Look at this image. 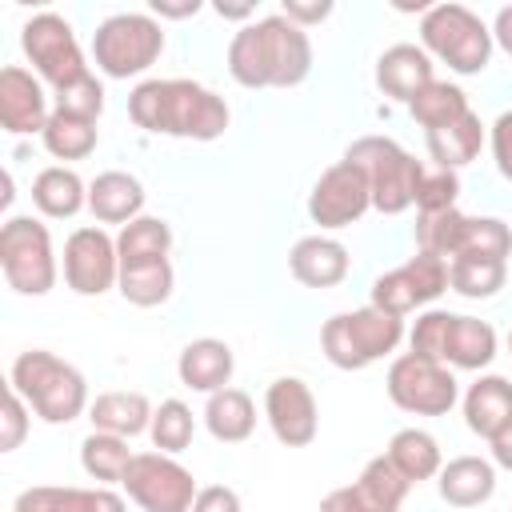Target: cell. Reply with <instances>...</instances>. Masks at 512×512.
Returning <instances> with one entry per match:
<instances>
[{
	"instance_id": "obj_31",
	"label": "cell",
	"mask_w": 512,
	"mask_h": 512,
	"mask_svg": "<svg viewBox=\"0 0 512 512\" xmlns=\"http://www.w3.org/2000/svg\"><path fill=\"white\" fill-rule=\"evenodd\" d=\"M480 144H484V124L476 112H464L460 120L428 132V156L436 160V168H448V172H460L464 164H472L480 156Z\"/></svg>"
},
{
	"instance_id": "obj_17",
	"label": "cell",
	"mask_w": 512,
	"mask_h": 512,
	"mask_svg": "<svg viewBox=\"0 0 512 512\" xmlns=\"http://www.w3.org/2000/svg\"><path fill=\"white\" fill-rule=\"evenodd\" d=\"M408 488L412 484L392 468L388 456H372L352 484L332 488L320 500V512H400Z\"/></svg>"
},
{
	"instance_id": "obj_18",
	"label": "cell",
	"mask_w": 512,
	"mask_h": 512,
	"mask_svg": "<svg viewBox=\"0 0 512 512\" xmlns=\"http://www.w3.org/2000/svg\"><path fill=\"white\" fill-rule=\"evenodd\" d=\"M48 116L52 112H48L44 84L20 64L0 68V124H4V132H12V136L44 132Z\"/></svg>"
},
{
	"instance_id": "obj_11",
	"label": "cell",
	"mask_w": 512,
	"mask_h": 512,
	"mask_svg": "<svg viewBox=\"0 0 512 512\" xmlns=\"http://www.w3.org/2000/svg\"><path fill=\"white\" fill-rule=\"evenodd\" d=\"M384 388H388V400L412 416H448L460 400V384L452 368L440 360L416 356V352H400L388 364Z\"/></svg>"
},
{
	"instance_id": "obj_20",
	"label": "cell",
	"mask_w": 512,
	"mask_h": 512,
	"mask_svg": "<svg viewBox=\"0 0 512 512\" xmlns=\"http://www.w3.org/2000/svg\"><path fill=\"white\" fill-rule=\"evenodd\" d=\"M288 272L304 284V288H336L344 284V276L352 272V256L340 240L332 236H300L288 252Z\"/></svg>"
},
{
	"instance_id": "obj_23",
	"label": "cell",
	"mask_w": 512,
	"mask_h": 512,
	"mask_svg": "<svg viewBox=\"0 0 512 512\" xmlns=\"http://www.w3.org/2000/svg\"><path fill=\"white\" fill-rule=\"evenodd\" d=\"M232 372H236V356H232V348H228L224 340H216V336H200V340H192V344L180 348L176 376H180V384L192 388V392L212 396V392L228 388Z\"/></svg>"
},
{
	"instance_id": "obj_19",
	"label": "cell",
	"mask_w": 512,
	"mask_h": 512,
	"mask_svg": "<svg viewBox=\"0 0 512 512\" xmlns=\"http://www.w3.org/2000/svg\"><path fill=\"white\" fill-rule=\"evenodd\" d=\"M432 80H436L432 56H428L420 44H392V48H384L380 60H376V88H380L388 100L412 104Z\"/></svg>"
},
{
	"instance_id": "obj_35",
	"label": "cell",
	"mask_w": 512,
	"mask_h": 512,
	"mask_svg": "<svg viewBox=\"0 0 512 512\" xmlns=\"http://www.w3.org/2000/svg\"><path fill=\"white\" fill-rule=\"evenodd\" d=\"M132 448H128V440L124 436H112V432H88L84 440H80V468L92 476V480H100V484H124V476H128V464H132Z\"/></svg>"
},
{
	"instance_id": "obj_44",
	"label": "cell",
	"mask_w": 512,
	"mask_h": 512,
	"mask_svg": "<svg viewBox=\"0 0 512 512\" xmlns=\"http://www.w3.org/2000/svg\"><path fill=\"white\" fill-rule=\"evenodd\" d=\"M192 512H244V504H240V492H236V488H228V484H208V488L196 492Z\"/></svg>"
},
{
	"instance_id": "obj_47",
	"label": "cell",
	"mask_w": 512,
	"mask_h": 512,
	"mask_svg": "<svg viewBox=\"0 0 512 512\" xmlns=\"http://www.w3.org/2000/svg\"><path fill=\"white\" fill-rule=\"evenodd\" d=\"M196 12H200V0H184V4H164V0H152V16L184 20V16H196Z\"/></svg>"
},
{
	"instance_id": "obj_9",
	"label": "cell",
	"mask_w": 512,
	"mask_h": 512,
	"mask_svg": "<svg viewBox=\"0 0 512 512\" xmlns=\"http://www.w3.org/2000/svg\"><path fill=\"white\" fill-rule=\"evenodd\" d=\"M0 268L12 292L48 296L60 276V260L52 248V232L36 216H8L0 228Z\"/></svg>"
},
{
	"instance_id": "obj_43",
	"label": "cell",
	"mask_w": 512,
	"mask_h": 512,
	"mask_svg": "<svg viewBox=\"0 0 512 512\" xmlns=\"http://www.w3.org/2000/svg\"><path fill=\"white\" fill-rule=\"evenodd\" d=\"M488 144H492V160H496V172L512 184V108L500 112L488 128Z\"/></svg>"
},
{
	"instance_id": "obj_27",
	"label": "cell",
	"mask_w": 512,
	"mask_h": 512,
	"mask_svg": "<svg viewBox=\"0 0 512 512\" xmlns=\"http://www.w3.org/2000/svg\"><path fill=\"white\" fill-rule=\"evenodd\" d=\"M152 400L144 392H128V388H116V392H100L92 404H88V420L96 432H112V436H140L152 428Z\"/></svg>"
},
{
	"instance_id": "obj_45",
	"label": "cell",
	"mask_w": 512,
	"mask_h": 512,
	"mask_svg": "<svg viewBox=\"0 0 512 512\" xmlns=\"http://www.w3.org/2000/svg\"><path fill=\"white\" fill-rule=\"evenodd\" d=\"M280 12H284L292 24H300V28L308 32V24H320V20L332 16V0H316V4H308V0H284Z\"/></svg>"
},
{
	"instance_id": "obj_6",
	"label": "cell",
	"mask_w": 512,
	"mask_h": 512,
	"mask_svg": "<svg viewBox=\"0 0 512 512\" xmlns=\"http://www.w3.org/2000/svg\"><path fill=\"white\" fill-rule=\"evenodd\" d=\"M344 160H352L372 188V208L384 216H400L416 204L420 180H424V164L404 152L392 136H360L344 148Z\"/></svg>"
},
{
	"instance_id": "obj_22",
	"label": "cell",
	"mask_w": 512,
	"mask_h": 512,
	"mask_svg": "<svg viewBox=\"0 0 512 512\" xmlns=\"http://www.w3.org/2000/svg\"><path fill=\"white\" fill-rule=\"evenodd\" d=\"M464 424L480 440H496L512 424V380L508 376H476L464 392Z\"/></svg>"
},
{
	"instance_id": "obj_50",
	"label": "cell",
	"mask_w": 512,
	"mask_h": 512,
	"mask_svg": "<svg viewBox=\"0 0 512 512\" xmlns=\"http://www.w3.org/2000/svg\"><path fill=\"white\" fill-rule=\"evenodd\" d=\"M508 356H512V328H508Z\"/></svg>"
},
{
	"instance_id": "obj_32",
	"label": "cell",
	"mask_w": 512,
	"mask_h": 512,
	"mask_svg": "<svg viewBox=\"0 0 512 512\" xmlns=\"http://www.w3.org/2000/svg\"><path fill=\"white\" fill-rule=\"evenodd\" d=\"M40 140H44L48 156H56V160H84V156L96 152L100 128H96V120H84V116H72V112L52 108Z\"/></svg>"
},
{
	"instance_id": "obj_30",
	"label": "cell",
	"mask_w": 512,
	"mask_h": 512,
	"mask_svg": "<svg viewBox=\"0 0 512 512\" xmlns=\"http://www.w3.org/2000/svg\"><path fill=\"white\" fill-rule=\"evenodd\" d=\"M392 468L408 480V484H424V480H436L440 468H444V456H440V444L432 432L424 428H400L392 440H388V452Z\"/></svg>"
},
{
	"instance_id": "obj_26",
	"label": "cell",
	"mask_w": 512,
	"mask_h": 512,
	"mask_svg": "<svg viewBox=\"0 0 512 512\" xmlns=\"http://www.w3.org/2000/svg\"><path fill=\"white\" fill-rule=\"evenodd\" d=\"M496 360V328L480 316H448V332H444V352L440 364L448 368H464V372H480Z\"/></svg>"
},
{
	"instance_id": "obj_12",
	"label": "cell",
	"mask_w": 512,
	"mask_h": 512,
	"mask_svg": "<svg viewBox=\"0 0 512 512\" xmlns=\"http://www.w3.org/2000/svg\"><path fill=\"white\" fill-rule=\"evenodd\" d=\"M124 492L140 512H192L196 476L168 452H136L124 476Z\"/></svg>"
},
{
	"instance_id": "obj_14",
	"label": "cell",
	"mask_w": 512,
	"mask_h": 512,
	"mask_svg": "<svg viewBox=\"0 0 512 512\" xmlns=\"http://www.w3.org/2000/svg\"><path fill=\"white\" fill-rule=\"evenodd\" d=\"M64 284L76 296H104L120 284V252L100 224H84L64 240Z\"/></svg>"
},
{
	"instance_id": "obj_46",
	"label": "cell",
	"mask_w": 512,
	"mask_h": 512,
	"mask_svg": "<svg viewBox=\"0 0 512 512\" xmlns=\"http://www.w3.org/2000/svg\"><path fill=\"white\" fill-rule=\"evenodd\" d=\"M492 44H500L508 56H512V4H504L492 20Z\"/></svg>"
},
{
	"instance_id": "obj_36",
	"label": "cell",
	"mask_w": 512,
	"mask_h": 512,
	"mask_svg": "<svg viewBox=\"0 0 512 512\" xmlns=\"http://www.w3.org/2000/svg\"><path fill=\"white\" fill-rule=\"evenodd\" d=\"M120 264H140V260H168L172 252V228L160 216H136L132 224L120 228L116 236Z\"/></svg>"
},
{
	"instance_id": "obj_48",
	"label": "cell",
	"mask_w": 512,
	"mask_h": 512,
	"mask_svg": "<svg viewBox=\"0 0 512 512\" xmlns=\"http://www.w3.org/2000/svg\"><path fill=\"white\" fill-rule=\"evenodd\" d=\"M492 464L504 468V472H512V424L492 440Z\"/></svg>"
},
{
	"instance_id": "obj_39",
	"label": "cell",
	"mask_w": 512,
	"mask_h": 512,
	"mask_svg": "<svg viewBox=\"0 0 512 512\" xmlns=\"http://www.w3.org/2000/svg\"><path fill=\"white\" fill-rule=\"evenodd\" d=\"M448 316H452V312H444V308L420 312L416 324H412V332H408V352L428 356V360H440V352H444V332H448Z\"/></svg>"
},
{
	"instance_id": "obj_41",
	"label": "cell",
	"mask_w": 512,
	"mask_h": 512,
	"mask_svg": "<svg viewBox=\"0 0 512 512\" xmlns=\"http://www.w3.org/2000/svg\"><path fill=\"white\" fill-rule=\"evenodd\" d=\"M56 108L72 112V116H84V120H100V112H104V84L96 80V72L88 80H80L76 88L56 92Z\"/></svg>"
},
{
	"instance_id": "obj_29",
	"label": "cell",
	"mask_w": 512,
	"mask_h": 512,
	"mask_svg": "<svg viewBox=\"0 0 512 512\" xmlns=\"http://www.w3.org/2000/svg\"><path fill=\"white\" fill-rule=\"evenodd\" d=\"M204 428L220 444H244L256 432V404L244 388H220L204 404Z\"/></svg>"
},
{
	"instance_id": "obj_38",
	"label": "cell",
	"mask_w": 512,
	"mask_h": 512,
	"mask_svg": "<svg viewBox=\"0 0 512 512\" xmlns=\"http://www.w3.org/2000/svg\"><path fill=\"white\" fill-rule=\"evenodd\" d=\"M148 436H152V448H156V452H168V456L184 452V448L192 444V436H196V416H192V408H188L184 400H160L156 412H152Z\"/></svg>"
},
{
	"instance_id": "obj_49",
	"label": "cell",
	"mask_w": 512,
	"mask_h": 512,
	"mask_svg": "<svg viewBox=\"0 0 512 512\" xmlns=\"http://www.w3.org/2000/svg\"><path fill=\"white\" fill-rule=\"evenodd\" d=\"M216 16H224V20H244V16H252V4H240V8H232V4H216Z\"/></svg>"
},
{
	"instance_id": "obj_4",
	"label": "cell",
	"mask_w": 512,
	"mask_h": 512,
	"mask_svg": "<svg viewBox=\"0 0 512 512\" xmlns=\"http://www.w3.org/2000/svg\"><path fill=\"white\" fill-rule=\"evenodd\" d=\"M404 340V316H392L376 304L336 312L320 328V348L332 368L340 372H360L384 356H392Z\"/></svg>"
},
{
	"instance_id": "obj_5",
	"label": "cell",
	"mask_w": 512,
	"mask_h": 512,
	"mask_svg": "<svg viewBox=\"0 0 512 512\" xmlns=\"http://www.w3.org/2000/svg\"><path fill=\"white\" fill-rule=\"evenodd\" d=\"M420 48L456 76H480L492 64V28L464 4H432L420 16Z\"/></svg>"
},
{
	"instance_id": "obj_21",
	"label": "cell",
	"mask_w": 512,
	"mask_h": 512,
	"mask_svg": "<svg viewBox=\"0 0 512 512\" xmlns=\"http://www.w3.org/2000/svg\"><path fill=\"white\" fill-rule=\"evenodd\" d=\"M12 512H128L124 496L96 484V488H72V484H36L24 488L12 504Z\"/></svg>"
},
{
	"instance_id": "obj_10",
	"label": "cell",
	"mask_w": 512,
	"mask_h": 512,
	"mask_svg": "<svg viewBox=\"0 0 512 512\" xmlns=\"http://www.w3.org/2000/svg\"><path fill=\"white\" fill-rule=\"evenodd\" d=\"M20 48L32 64V72L52 84V92H68L80 80L92 76V68L84 64L80 40L72 32V24L60 12H36L32 20H24L20 28Z\"/></svg>"
},
{
	"instance_id": "obj_24",
	"label": "cell",
	"mask_w": 512,
	"mask_h": 512,
	"mask_svg": "<svg viewBox=\"0 0 512 512\" xmlns=\"http://www.w3.org/2000/svg\"><path fill=\"white\" fill-rule=\"evenodd\" d=\"M144 200H148L144 184L120 168H108L88 184V212L100 224H120V228L132 224L136 216H144Z\"/></svg>"
},
{
	"instance_id": "obj_28",
	"label": "cell",
	"mask_w": 512,
	"mask_h": 512,
	"mask_svg": "<svg viewBox=\"0 0 512 512\" xmlns=\"http://www.w3.org/2000/svg\"><path fill=\"white\" fill-rule=\"evenodd\" d=\"M32 204L48 220H72L80 208H88V184L72 168L52 164V168L36 172V180H32Z\"/></svg>"
},
{
	"instance_id": "obj_7",
	"label": "cell",
	"mask_w": 512,
	"mask_h": 512,
	"mask_svg": "<svg viewBox=\"0 0 512 512\" xmlns=\"http://www.w3.org/2000/svg\"><path fill=\"white\" fill-rule=\"evenodd\" d=\"M416 252H432L440 260L456 256H512V228L500 216H468L460 208L420 212L416 216Z\"/></svg>"
},
{
	"instance_id": "obj_16",
	"label": "cell",
	"mask_w": 512,
	"mask_h": 512,
	"mask_svg": "<svg viewBox=\"0 0 512 512\" xmlns=\"http://www.w3.org/2000/svg\"><path fill=\"white\" fill-rule=\"evenodd\" d=\"M264 416L284 448H308L320 432V408L300 376H276L264 392Z\"/></svg>"
},
{
	"instance_id": "obj_13",
	"label": "cell",
	"mask_w": 512,
	"mask_h": 512,
	"mask_svg": "<svg viewBox=\"0 0 512 512\" xmlns=\"http://www.w3.org/2000/svg\"><path fill=\"white\" fill-rule=\"evenodd\" d=\"M444 292H448V260H440L432 252H416L400 268L380 272L372 280V300L368 304H376L392 316H408V312L432 304Z\"/></svg>"
},
{
	"instance_id": "obj_8",
	"label": "cell",
	"mask_w": 512,
	"mask_h": 512,
	"mask_svg": "<svg viewBox=\"0 0 512 512\" xmlns=\"http://www.w3.org/2000/svg\"><path fill=\"white\" fill-rule=\"evenodd\" d=\"M164 52V24L148 12H116L92 32V60L108 80L148 72Z\"/></svg>"
},
{
	"instance_id": "obj_40",
	"label": "cell",
	"mask_w": 512,
	"mask_h": 512,
	"mask_svg": "<svg viewBox=\"0 0 512 512\" xmlns=\"http://www.w3.org/2000/svg\"><path fill=\"white\" fill-rule=\"evenodd\" d=\"M456 196H460V176L448 168H436V172H424L420 192H416V208L420 212H448V208H456Z\"/></svg>"
},
{
	"instance_id": "obj_33",
	"label": "cell",
	"mask_w": 512,
	"mask_h": 512,
	"mask_svg": "<svg viewBox=\"0 0 512 512\" xmlns=\"http://www.w3.org/2000/svg\"><path fill=\"white\" fill-rule=\"evenodd\" d=\"M508 280V260L496 256H456L448 260V288L464 300H492Z\"/></svg>"
},
{
	"instance_id": "obj_37",
	"label": "cell",
	"mask_w": 512,
	"mask_h": 512,
	"mask_svg": "<svg viewBox=\"0 0 512 512\" xmlns=\"http://www.w3.org/2000/svg\"><path fill=\"white\" fill-rule=\"evenodd\" d=\"M408 112H412V120H416L424 132H436V128L460 120V116L472 112V108H468V96H464L460 84H452V80H432V84L408 104Z\"/></svg>"
},
{
	"instance_id": "obj_3",
	"label": "cell",
	"mask_w": 512,
	"mask_h": 512,
	"mask_svg": "<svg viewBox=\"0 0 512 512\" xmlns=\"http://www.w3.org/2000/svg\"><path fill=\"white\" fill-rule=\"evenodd\" d=\"M8 384L24 396V404L44 420V424H68L88 412V380L80 368L60 360L48 348H24L12 360Z\"/></svg>"
},
{
	"instance_id": "obj_1",
	"label": "cell",
	"mask_w": 512,
	"mask_h": 512,
	"mask_svg": "<svg viewBox=\"0 0 512 512\" xmlns=\"http://www.w3.org/2000/svg\"><path fill=\"white\" fill-rule=\"evenodd\" d=\"M312 72V40L284 12L248 20L228 40V76L244 88H296Z\"/></svg>"
},
{
	"instance_id": "obj_51",
	"label": "cell",
	"mask_w": 512,
	"mask_h": 512,
	"mask_svg": "<svg viewBox=\"0 0 512 512\" xmlns=\"http://www.w3.org/2000/svg\"><path fill=\"white\" fill-rule=\"evenodd\" d=\"M508 512H512V508H508Z\"/></svg>"
},
{
	"instance_id": "obj_42",
	"label": "cell",
	"mask_w": 512,
	"mask_h": 512,
	"mask_svg": "<svg viewBox=\"0 0 512 512\" xmlns=\"http://www.w3.org/2000/svg\"><path fill=\"white\" fill-rule=\"evenodd\" d=\"M28 404H24V396L8 384V396H4V428H0V452H16L20 444H24V436H28Z\"/></svg>"
},
{
	"instance_id": "obj_34",
	"label": "cell",
	"mask_w": 512,
	"mask_h": 512,
	"mask_svg": "<svg viewBox=\"0 0 512 512\" xmlns=\"http://www.w3.org/2000/svg\"><path fill=\"white\" fill-rule=\"evenodd\" d=\"M120 296L136 308H156L172 296L176 272L168 260H140V264H120Z\"/></svg>"
},
{
	"instance_id": "obj_25",
	"label": "cell",
	"mask_w": 512,
	"mask_h": 512,
	"mask_svg": "<svg viewBox=\"0 0 512 512\" xmlns=\"http://www.w3.org/2000/svg\"><path fill=\"white\" fill-rule=\"evenodd\" d=\"M436 492L452 508H480L496 496V464L484 456H456L440 468Z\"/></svg>"
},
{
	"instance_id": "obj_2",
	"label": "cell",
	"mask_w": 512,
	"mask_h": 512,
	"mask_svg": "<svg viewBox=\"0 0 512 512\" xmlns=\"http://www.w3.org/2000/svg\"><path fill=\"white\" fill-rule=\"evenodd\" d=\"M128 116L136 128L152 136H176V140H220L228 132V104L200 80H140L128 92Z\"/></svg>"
},
{
	"instance_id": "obj_15",
	"label": "cell",
	"mask_w": 512,
	"mask_h": 512,
	"mask_svg": "<svg viewBox=\"0 0 512 512\" xmlns=\"http://www.w3.org/2000/svg\"><path fill=\"white\" fill-rule=\"evenodd\" d=\"M368 208H372V188L352 160H336L332 168H324L308 192V216L320 228H348Z\"/></svg>"
}]
</instances>
